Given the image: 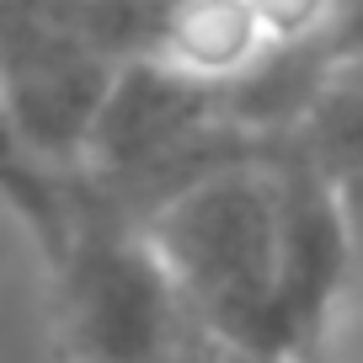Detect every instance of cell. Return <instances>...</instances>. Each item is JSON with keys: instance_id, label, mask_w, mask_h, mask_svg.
Here are the masks:
<instances>
[{"instance_id": "obj_5", "label": "cell", "mask_w": 363, "mask_h": 363, "mask_svg": "<svg viewBox=\"0 0 363 363\" xmlns=\"http://www.w3.org/2000/svg\"><path fill=\"white\" fill-rule=\"evenodd\" d=\"M294 145L305 150L320 171H331V177L363 166V59L337 65L326 96H320L315 113L305 118Z\"/></svg>"}, {"instance_id": "obj_4", "label": "cell", "mask_w": 363, "mask_h": 363, "mask_svg": "<svg viewBox=\"0 0 363 363\" xmlns=\"http://www.w3.org/2000/svg\"><path fill=\"white\" fill-rule=\"evenodd\" d=\"M267 48H272V38L257 16V0H171L155 59H166L171 69L225 91Z\"/></svg>"}, {"instance_id": "obj_3", "label": "cell", "mask_w": 363, "mask_h": 363, "mask_svg": "<svg viewBox=\"0 0 363 363\" xmlns=\"http://www.w3.org/2000/svg\"><path fill=\"white\" fill-rule=\"evenodd\" d=\"M278 177V289H272V358L315 363L352 267V240L342 219L337 177L320 171L294 139L272 155Z\"/></svg>"}, {"instance_id": "obj_2", "label": "cell", "mask_w": 363, "mask_h": 363, "mask_svg": "<svg viewBox=\"0 0 363 363\" xmlns=\"http://www.w3.org/2000/svg\"><path fill=\"white\" fill-rule=\"evenodd\" d=\"M54 289L65 342L80 363H177L198 331L150 235L91 187L69 251L54 267Z\"/></svg>"}, {"instance_id": "obj_1", "label": "cell", "mask_w": 363, "mask_h": 363, "mask_svg": "<svg viewBox=\"0 0 363 363\" xmlns=\"http://www.w3.org/2000/svg\"><path fill=\"white\" fill-rule=\"evenodd\" d=\"M272 155L198 182L145 219L187 315L230 358H272V289H278V177Z\"/></svg>"}, {"instance_id": "obj_6", "label": "cell", "mask_w": 363, "mask_h": 363, "mask_svg": "<svg viewBox=\"0 0 363 363\" xmlns=\"http://www.w3.org/2000/svg\"><path fill=\"white\" fill-rule=\"evenodd\" d=\"M257 16L272 43H305V38H320L331 0H257Z\"/></svg>"}, {"instance_id": "obj_7", "label": "cell", "mask_w": 363, "mask_h": 363, "mask_svg": "<svg viewBox=\"0 0 363 363\" xmlns=\"http://www.w3.org/2000/svg\"><path fill=\"white\" fill-rule=\"evenodd\" d=\"M320 48L337 65L363 59V0H331V16L320 27Z\"/></svg>"}, {"instance_id": "obj_10", "label": "cell", "mask_w": 363, "mask_h": 363, "mask_svg": "<svg viewBox=\"0 0 363 363\" xmlns=\"http://www.w3.org/2000/svg\"><path fill=\"white\" fill-rule=\"evenodd\" d=\"M235 363H284V358H235Z\"/></svg>"}, {"instance_id": "obj_8", "label": "cell", "mask_w": 363, "mask_h": 363, "mask_svg": "<svg viewBox=\"0 0 363 363\" xmlns=\"http://www.w3.org/2000/svg\"><path fill=\"white\" fill-rule=\"evenodd\" d=\"M337 198H342V219H347V240H352V267L363 272V166L337 177Z\"/></svg>"}, {"instance_id": "obj_9", "label": "cell", "mask_w": 363, "mask_h": 363, "mask_svg": "<svg viewBox=\"0 0 363 363\" xmlns=\"http://www.w3.org/2000/svg\"><path fill=\"white\" fill-rule=\"evenodd\" d=\"M177 363H235V358H230V352L219 347L214 337H203V331H193V337H187V347L177 352Z\"/></svg>"}]
</instances>
